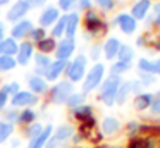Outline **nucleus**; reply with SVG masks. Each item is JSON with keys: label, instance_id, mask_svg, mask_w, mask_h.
<instances>
[{"label": "nucleus", "instance_id": "11", "mask_svg": "<svg viewBox=\"0 0 160 148\" xmlns=\"http://www.w3.org/2000/svg\"><path fill=\"white\" fill-rule=\"evenodd\" d=\"M26 81H28V89L31 93H35L36 96H42V95H47L50 89L48 83H47V79L43 78V76H38V74H28V78H26Z\"/></svg>", "mask_w": 160, "mask_h": 148}, {"label": "nucleus", "instance_id": "15", "mask_svg": "<svg viewBox=\"0 0 160 148\" xmlns=\"http://www.w3.org/2000/svg\"><path fill=\"white\" fill-rule=\"evenodd\" d=\"M69 62V60H67ZM66 60H52L50 67L47 69V72L43 74V78L47 79V83H57L60 79V76L66 72V65H67Z\"/></svg>", "mask_w": 160, "mask_h": 148}, {"label": "nucleus", "instance_id": "33", "mask_svg": "<svg viewBox=\"0 0 160 148\" xmlns=\"http://www.w3.org/2000/svg\"><path fill=\"white\" fill-rule=\"evenodd\" d=\"M16 67H18L16 57H9V55H0V72H2V74L14 71Z\"/></svg>", "mask_w": 160, "mask_h": 148}, {"label": "nucleus", "instance_id": "3", "mask_svg": "<svg viewBox=\"0 0 160 148\" xmlns=\"http://www.w3.org/2000/svg\"><path fill=\"white\" fill-rule=\"evenodd\" d=\"M105 79V64L102 62H95L90 69L86 71V76L83 79V93L88 95L93 89H97L102 84V81Z\"/></svg>", "mask_w": 160, "mask_h": 148}, {"label": "nucleus", "instance_id": "22", "mask_svg": "<svg viewBox=\"0 0 160 148\" xmlns=\"http://www.w3.org/2000/svg\"><path fill=\"white\" fill-rule=\"evenodd\" d=\"M150 7H152V0H138V2H134V5L131 7V12L129 14H131L136 21L145 19L148 10H150Z\"/></svg>", "mask_w": 160, "mask_h": 148}, {"label": "nucleus", "instance_id": "55", "mask_svg": "<svg viewBox=\"0 0 160 148\" xmlns=\"http://www.w3.org/2000/svg\"><path fill=\"white\" fill-rule=\"evenodd\" d=\"M0 23H2V12H0Z\"/></svg>", "mask_w": 160, "mask_h": 148}, {"label": "nucleus", "instance_id": "30", "mask_svg": "<svg viewBox=\"0 0 160 148\" xmlns=\"http://www.w3.org/2000/svg\"><path fill=\"white\" fill-rule=\"evenodd\" d=\"M129 93H131V81H122L121 86L117 88V93H115V103L117 105H124Z\"/></svg>", "mask_w": 160, "mask_h": 148}, {"label": "nucleus", "instance_id": "17", "mask_svg": "<svg viewBox=\"0 0 160 148\" xmlns=\"http://www.w3.org/2000/svg\"><path fill=\"white\" fill-rule=\"evenodd\" d=\"M52 64V59L50 55H45V54H40V52H35L33 55V74H38V76H43L47 72V69L50 67Z\"/></svg>", "mask_w": 160, "mask_h": 148}, {"label": "nucleus", "instance_id": "16", "mask_svg": "<svg viewBox=\"0 0 160 148\" xmlns=\"http://www.w3.org/2000/svg\"><path fill=\"white\" fill-rule=\"evenodd\" d=\"M121 131V120L114 115L103 117V120L100 122V133L102 136H114Z\"/></svg>", "mask_w": 160, "mask_h": 148}, {"label": "nucleus", "instance_id": "24", "mask_svg": "<svg viewBox=\"0 0 160 148\" xmlns=\"http://www.w3.org/2000/svg\"><path fill=\"white\" fill-rule=\"evenodd\" d=\"M18 47H19V41H16L14 38H11V36H5L4 40L0 41V55L16 57V54H18Z\"/></svg>", "mask_w": 160, "mask_h": 148}, {"label": "nucleus", "instance_id": "39", "mask_svg": "<svg viewBox=\"0 0 160 148\" xmlns=\"http://www.w3.org/2000/svg\"><path fill=\"white\" fill-rule=\"evenodd\" d=\"M9 103H11V96H9V93H7V89H5V86L2 84V86H0V114H2L5 109H7Z\"/></svg>", "mask_w": 160, "mask_h": 148}, {"label": "nucleus", "instance_id": "25", "mask_svg": "<svg viewBox=\"0 0 160 148\" xmlns=\"http://www.w3.org/2000/svg\"><path fill=\"white\" fill-rule=\"evenodd\" d=\"M66 21H67V14H60L59 21L50 28L48 36H52L53 40H60V38L66 36Z\"/></svg>", "mask_w": 160, "mask_h": 148}, {"label": "nucleus", "instance_id": "18", "mask_svg": "<svg viewBox=\"0 0 160 148\" xmlns=\"http://www.w3.org/2000/svg\"><path fill=\"white\" fill-rule=\"evenodd\" d=\"M119 48H121V41H119V38L108 36L107 40L103 41V45H102V54L105 55L107 60H114V59L117 57Z\"/></svg>", "mask_w": 160, "mask_h": 148}, {"label": "nucleus", "instance_id": "37", "mask_svg": "<svg viewBox=\"0 0 160 148\" xmlns=\"http://www.w3.org/2000/svg\"><path fill=\"white\" fill-rule=\"evenodd\" d=\"M78 0H57V9H59V12H64V14H69L74 10V7H76Z\"/></svg>", "mask_w": 160, "mask_h": 148}, {"label": "nucleus", "instance_id": "52", "mask_svg": "<svg viewBox=\"0 0 160 148\" xmlns=\"http://www.w3.org/2000/svg\"><path fill=\"white\" fill-rule=\"evenodd\" d=\"M5 33H7V29H5V24H4V23H0V41H2L5 36H7Z\"/></svg>", "mask_w": 160, "mask_h": 148}, {"label": "nucleus", "instance_id": "2", "mask_svg": "<svg viewBox=\"0 0 160 148\" xmlns=\"http://www.w3.org/2000/svg\"><path fill=\"white\" fill-rule=\"evenodd\" d=\"M121 83H122V78L112 76V74H108V78H105L102 81V84L98 86V89H100L98 96L103 102V105L112 107L115 103V93H117V88L121 86Z\"/></svg>", "mask_w": 160, "mask_h": 148}, {"label": "nucleus", "instance_id": "10", "mask_svg": "<svg viewBox=\"0 0 160 148\" xmlns=\"http://www.w3.org/2000/svg\"><path fill=\"white\" fill-rule=\"evenodd\" d=\"M59 17H60V12L55 5H45L38 16V26L43 28V29H50L59 21Z\"/></svg>", "mask_w": 160, "mask_h": 148}, {"label": "nucleus", "instance_id": "26", "mask_svg": "<svg viewBox=\"0 0 160 148\" xmlns=\"http://www.w3.org/2000/svg\"><path fill=\"white\" fill-rule=\"evenodd\" d=\"M16 133V126L5 122L4 119H0V146L5 145L7 141H11V138L14 136Z\"/></svg>", "mask_w": 160, "mask_h": 148}, {"label": "nucleus", "instance_id": "35", "mask_svg": "<svg viewBox=\"0 0 160 148\" xmlns=\"http://www.w3.org/2000/svg\"><path fill=\"white\" fill-rule=\"evenodd\" d=\"M129 69H131V64H128V62H121V60H115V62H112V65H110V74L122 78V74H124V72H128Z\"/></svg>", "mask_w": 160, "mask_h": 148}, {"label": "nucleus", "instance_id": "6", "mask_svg": "<svg viewBox=\"0 0 160 148\" xmlns=\"http://www.w3.org/2000/svg\"><path fill=\"white\" fill-rule=\"evenodd\" d=\"M38 103H40V96H36L29 89H21L14 96H11V103L9 105L18 110H22V109H35Z\"/></svg>", "mask_w": 160, "mask_h": 148}, {"label": "nucleus", "instance_id": "40", "mask_svg": "<svg viewBox=\"0 0 160 148\" xmlns=\"http://www.w3.org/2000/svg\"><path fill=\"white\" fill-rule=\"evenodd\" d=\"M93 3H97V7L102 12H108L115 7V0H93Z\"/></svg>", "mask_w": 160, "mask_h": 148}, {"label": "nucleus", "instance_id": "29", "mask_svg": "<svg viewBox=\"0 0 160 148\" xmlns=\"http://www.w3.org/2000/svg\"><path fill=\"white\" fill-rule=\"evenodd\" d=\"M153 98H155V95H153V93H139V95H136V98H134L136 110H146V109H150V105L153 103Z\"/></svg>", "mask_w": 160, "mask_h": 148}, {"label": "nucleus", "instance_id": "12", "mask_svg": "<svg viewBox=\"0 0 160 148\" xmlns=\"http://www.w3.org/2000/svg\"><path fill=\"white\" fill-rule=\"evenodd\" d=\"M114 24L124 34H132L136 31V28H138V21H136L131 14H128V12L117 14V16H115V19H114Z\"/></svg>", "mask_w": 160, "mask_h": 148}, {"label": "nucleus", "instance_id": "36", "mask_svg": "<svg viewBox=\"0 0 160 148\" xmlns=\"http://www.w3.org/2000/svg\"><path fill=\"white\" fill-rule=\"evenodd\" d=\"M2 115H4L2 119H4L5 122H9V124H12V126H16V124H18V117H19V110L9 105L7 109L2 112Z\"/></svg>", "mask_w": 160, "mask_h": 148}, {"label": "nucleus", "instance_id": "48", "mask_svg": "<svg viewBox=\"0 0 160 148\" xmlns=\"http://www.w3.org/2000/svg\"><path fill=\"white\" fill-rule=\"evenodd\" d=\"M138 129H139V124L136 122V120H131V122H128V134H134Z\"/></svg>", "mask_w": 160, "mask_h": 148}, {"label": "nucleus", "instance_id": "45", "mask_svg": "<svg viewBox=\"0 0 160 148\" xmlns=\"http://www.w3.org/2000/svg\"><path fill=\"white\" fill-rule=\"evenodd\" d=\"M100 54H102V47H97V45H95V47L90 48L86 57H88V60H98V59H100Z\"/></svg>", "mask_w": 160, "mask_h": 148}, {"label": "nucleus", "instance_id": "9", "mask_svg": "<svg viewBox=\"0 0 160 148\" xmlns=\"http://www.w3.org/2000/svg\"><path fill=\"white\" fill-rule=\"evenodd\" d=\"M35 52H36V48H35V45H33L29 40L19 41L18 54H16V62H18L19 67H28V65L31 64V60H33Z\"/></svg>", "mask_w": 160, "mask_h": 148}, {"label": "nucleus", "instance_id": "41", "mask_svg": "<svg viewBox=\"0 0 160 148\" xmlns=\"http://www.w3.org/2000/svg\"><path fill=\"white\" fill-rule=\"evenodd\" d=\"M4 86H5V89H7L9 96H14L16 93L21 91V83L19 81H9V83H5Z\"/></svg>", "mask_w": 160, "mask_h": 148}, {"label": "nucleus", "instance_id": "7", "mask_svg": "<svg viewBox=\"0 0 160 148\" xmlns=\"http://www.w3.org/2000/svg\"><path fill=\"white\" fill-rule=\"evenodd\" d=\"M28 12H29V7L26 3V0H16V2H12L9 5L7 12H5V19H7V23L16 24L19 21L26 19Z\"/></svg>", "mask_w": 160, "mask_h": 148}, {"label": "nucleus", "instance_id": "5", "mask_svg": "<svg viewBox=\"0 0 160 148\" xmlns=\"http://www.w3.org/2000/svg\"><path fill=\"white\" fill-rule=\"evenodd\" d=\"M74 134H76V127L72 124H59L57 127H53V133L48 138L45 148H60L64 143L71 141Z\"/></svg>", "mask_w": 160, "mask_h": 148}, {"label": "nucleus", "instance_id": "43", "mask_svg": "<svg viewBox=\"0 0 160 148\" xmlns=\"http://www.w3.org/2000/svg\"><path fill=\"white\" fill-rule=\"evenodd\" d=\"M155 76L153 74H148V72H139V81H141L143 86H148V84H153L155 83Z\"/></svg>", "mask_w": 160, "mask_h": 148}, {"label": "nucleus", "instance_id": "32", "mask_svg": "<svg viewBox=\"0 0 160 148\" xmlns=\"http://www.w3.org/2000/svg\"><path fill=\"white\" fill-rule=\"evenodd\" d=\"M117 59L121 62H128L131 64V60L134 59V48L131 45H126V43H121V48L117 52Z\"/></svg>", "mask_w": 160, "mask_h": 148}, {"label": "nucleus", "instance_id": "27", "mask_svg": "<svg viewBox=\"0 0 160 148\" xmlns=\"http://www.w3.org/2000/svg\"><path fill=\"white\" fill-rule=\"evenodd\" d=\"M55 47H57V40H53L52 36H47L45 40H42L40 43L35 45L36 52H40V54H45V55H50L55 52Z\"/></svg>", "mask_w": 160, "mask_h": 148}, {"label": "nucleus", "instance_id": "50", "mask_svg": "<svg viewBox=\"0 0 160 148\" xmlns=\"http://www.w3.org/2000/svg\"><path fill=\"white\" fill-rule=\"evenodd\" d=\"M153 21H155V23L160 26V3H157V5H155V14H153Z\"/></svg>", "mask_w": 160, "mask_h": 148}, {"label": "nucleus", "instance_id": "8", "mask_svg": "<svg viewBox=\"0 0 160 148\" xmlns=\"http://www.w3.org/2000/svg\"><path fill=\"white\" fill-rule=\"evenodd\" d=\"M76 48H78L76 40H72V38H60V40L57 41L55 52H53L55 60H66V62L71 60V57L74 55Z\"/></svg>", "mask_w": 160, "mask_h": 148}, {"label": "nucleus", "instance_id": "19", "mask_svg": "<svg viewBox=\"0 0 160 148\" xmlns=\"http://www.w3.org/2000/svg\"><path fill=\"white\" fill-rule=\"evenodd\" d=\"M81 24V16L78 10H72V12L67 14V21H66V36L64 38H72L76 36L78 33V28Z\"/></svg>", "mask_w": 160, "mask_h": 148}, {"label": "nucleus", "instance_id": "31", "mask_svg": "<svg viewBox=\"0 0 160 148\" xmlns=\"http://www.w3.org/2000/svg\"><path fill=\"white\" fill-rule=\"evenodd\" d=\"M83 103H86V95H84L83 91H74L69 95V98H67V102H66V107L69 110H72V109H76V107L83 105Z\"/></svg>", "mask_w": 160, "mask_h": 148}, {"label": "nucleus", "instance_id": "51", "mask_svg": "<svg viewBox=\"0 0 160 148\" xmlns=\"http://www.w3.org/2000/svg\"><path fill=\"white\" fill-rule=\"evenodd\" d=\"M11 148H19V146H21V138H14V136H12L11 138Z\"/></svg>", "mask_w": 160, "mask_h": 148}, {"label": "nucleus", "instance_id": "20", "mask_svg": "<svg viewBox=\"0 0 160 148\" xmlns=\"http://www.w3.org/2000/svg\"><path fill=\"white\" fill-rule=\"evenodd\" d=\"M71 114H72V117H74L76 120H79L81 124H83V122H88L90 119H93V117H95L93 107L88 105V103H83V105L72 109V110H71Z\"/></svg>", "mask_w": 160, "mask_h": 148}, {"label": "nucleus", "instance_id": "42", "mask_svg": "<svg viewBox=\"0 0 160 148\" xmlns=\"http://www.w3.org/2000/svg\"><path fill=\"white\" fill-rule=\"evenodd\" d=\"M150 112H152L153 115H160V89L157 91L155 98H153V103L150 105Z\"/></svg>", "mask_w": 160, "mask_h": 148}, {"label": "nucleus", "instance_id": "4", "mask_svg": "<svg viewBox=\"0 0 160 148\" xmlns=\"http://www.w3.org/2000/svg\"><path fill=\"white\" fill-rule=\"evenodd\" d=\"M71 93H74V84L67 79H60L48 89V100L52 105H66Z\"/></svg>", "mask_w": 160, "mask_h": 148}, {"label": "nucleus", "instance_id": "54", "mask_svg": "<svg viewBox=\"0 0 160 148\" xmlns=\"http://www.w3.org/2000/svg\"><path fill=\"white\" fill-rule=\"evenodd\" d=\"M12 0H0V7H5V5H11Z\"/></svg>", "mask_w": 160, "mask_h": 148}, {"label": "nucleus", "instance_id": "53", "mask_svg": "<svg viewBox=\"0 0 160 148\" xmlns=\"http://www.w3.org/2000/svg\"><path fill=\"white\" fill-rule=\"evenodd\" d=\"M153 64H155V74H160V59H157Z\"/></svg>", "mask_w": 160, "mask_h": 148}, {"label": "nucleus", "instance_id": "49", "mask_svg": "<svg viewBox=\"0 0 160 148\" xmlns=\"http://www.w3.org/2000/svg\"><path fill=\"white\" fill-rule=\"evenodd\" d=\"M129 148H145V141L143 140H132L129 143Z\"/></svg>", "mask_w": 160, "mask_h": 148}, {"label": "nucleus", "instance_id": "44", "mask_svg": "<svg viewBox=\"0 0 160 148\" xmlns=\"http://www.w3.org/2000/svg\"><path fill=\"white\" fill-rule=\"evenodd\" d=\"M29 10L31 9H43L45 5H48V0H26Z\"/></svg>", "mask_w": 160, "mask_h": 148}, {"label": "nucleus", "instance_id": "28", "mask_svg": "<svg viewBox=\"0 0 160 148\" xmlns=\"http://www.w3.org/2000/svg\"><path fill=\"white\" fill-rule=\"evenodd\" d=\"M43 129H45V126H43L40 120H36V122L29 124V126H26L24 129H22V136H24L28 141H31V140H35L36 136H40Z\"/></svg>", "mask_w": 160, "mask_h": 148}, {"label": "nucleus", "instance_id": "34", "mask_svg": "<svg viewBox=\"0 0 160 148\" xmlns=\"http://www.w3.org/2000/svg\"><path fill=\"white\" fill-rule=\"evenodd\" d=\"M47 36H48L47 29H43V28H40V26H35V28L31 29V33L28 34V40L31 41L33 45H36V43H40L42 40H45Z\"/></svg>", "mask_w": 160, "mask_h": 148}, {"label": "nucleus", "instance_id": "23", "mask_svg": "<svg viewBox=\"0 0 160 148\" xmlns=\"http://www.w3.org/2000/svg\"><path fill=\"white\" fill-rule=\"evenodd\" d=\"M36 120H38V112L35 109H22V110H19V117H18V124L16 126L26 127L29 124L36 122Z\"/></svg>", "mask_w": 160, "mask_h": 148}, {"label": "nucleus", "instance_id": "1", "mask_svg": "<svg viewBox=\"0 0 160 148\" xmlns=\"http://www.w3.org/2000/svg\"><path fill=\"white\" fill-rule=\"evenodd\" d=\"M86 65H88V57L86 55L84 54L76 55V57H74L72 60H69L67 65H66V72H64L66 79L71 81L72 84L81 83L84 79V76H86Z\"/></svg>", "mask_w": 160, "mask_h": 148}, {"label": "nucleus", "instance_id": "47", "mask_svg": "<svg viewBox=\"0 0 160 148\" xmlns=\"http://www.w3.org/2000/svg\"><path fill=\"white\" fill-rule=\"evenodd\" d=\"M141 89H143V84H141V81H139V79H134V81H131V93H136V95H139V93H143Z\"/></svg>", "mask_w": 160, "mask_h": 148}, {"label": "nucleus", "instance_id": "14", "mask_svg": "<svg viewBox=\"0 0 160 148\" xmlns=\"http://www.w3.org/2000/svg\"><path fill=\"white\" fill-rule=\"evenodd\" d=\"M84 28H86L88 33L98 34L105 28V23L100 19L98 12H95L93 9H90V10H86V14H84Z\"/></svg>", "mask_w": 160, "mask_h": 148}, {"label": "nucleus", "instance_id": "38", "mask_svg": "<svg viewBox=\"0 0 160 148\" xmlns=\"http://www.w3.org/2000/svg\"><path fill=\"white\" fill-rule=\"evenodd\" d=\"M138 69L139 72H148V74H153L155 72V64L148 59H139L138 60Z\"/></svg>", "mask_w": 160, "mask_h": 148}, {"label": "nucleus", "instance_id": "21", "mask_svg": "<svg viewBox=\"0 0 160 148\" xmlns=\"http://www.w3.org/2000/svg\"><path fill=\"white\" fill-rule=\"evenodd\" d=\"M52 133H53V126L52 124H47L40 136H36L35 140L28 141L26 148H45V145H47V141H48V138L52 136Z\"/></svg>", "mask_w": 160, "mask_h": 148}, {"label": "nucleus", "instance_id": "46", "mask_svg": "<svg viewBox=\"0 0 160 148\" xmlns=\"http://www.w3.org/2000/svg\"><path fill=\"white\" fill-rule=\"evenodd\" d=\"M76 7H79L81 10H90V9H93V0H78V3H76Z\"/></svg>", "mask_w": 160, "mask_h": 148}, {"label": "nucleus", "instance_id": "13", "mask_svg": "<svg viewBox=\"0 0 160 148\" xmlns=\"http://www.w3.org/2000/svg\"><path fill=\"white\" fill-rule=\"evenodd\" d=\"M35 28L31 19H22L19 23L12 24L11 28V38H14L16 41H22V40H28V34L31 33V29Z\"/></svg>", "mask_w": 160, "mask_h": 148}]
</instances>
